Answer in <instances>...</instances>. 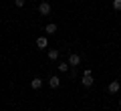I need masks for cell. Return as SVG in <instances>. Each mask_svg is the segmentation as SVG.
Listing matches in <instances>:
<instances>
[{
    "label": "cell",
    "mask_w": 121,
    "mask_h": 111,
    "mask_svg": "<svg viewBox=\"0 0 121 111\" xmlns=\"http://www.w3.org/2000/svg\"><path fill=\"white\" fill-rule=\"evenodd\" d=\"M59 85H60V79H59V77H55V75L48 77V87H51V89H56Z\"/></svg>",
    "instance_id": "obj_4"
},
{
    "label": "cell",
    "mask_w": 121,
    "mask_h": 111,
    "mask_svg": "<svg viewBox=\"0 0 121 111\" xmlns=\"http://www.w3.org/2000/svg\"><path fill=\"white\" fill-rule=\"evenodd\" d=\"M119 107H121V99H119Z\"/></svg>",
    "instance_id": "obj_13"
},
{
    "label": "cell",
    "mask_w": 121,
    "mask_h": 111,
    "mask_svg": "<svg viewBox=\"0 0 121 111\" xmlns=\"http://www.w3.org/2000/svg\"><path fill=\"white\" fill-rule=\"evenodd\" d=\"M47 44H48L47 36H39V39H36V47L39 49H47Z\"/></svg>",
    "instance_id": "obj_7"
},
{
    "label": "cell",
    "mask_w": 121,
    "mask_h": 111,
    "mask_svg": "<svg viewBox=\"0 0 121 111\" xmlns=\"http://www.w3.org/2000/svg\"><path fill=\"white\" fill-rule=\"evenodd\" d=\"M69 65H71V67H79V65H81V57H79L77 53L69 55Z\"/></svg>",
    "instance_id": "obj_3"
},
{
    "label": "cell",
    "mask_w": 121,
    "mask_h": 111,
    "mask_svg": "<svg viewBox=\"0 0 121 111\" xmlns=\"http://www.w3.org/2000/svg\"><path fill=\"white\" fill-rule=\"evenodd\" d=\"M14 6H18V8H22V6H24V0H14Z\"/></svg>",
    "instance_id": "obj_12"
},
{
    "label": "cell",
    "mask_w": 121,
    "mask_h": 111,
    "mask_svg": "<svg viewBox=\"0 0 121 111\" xmlns=\"http://www.w3.org/2000/svg\"><path fill=\"white\" fill-rule=\"evenodd\" d=\"M30 87H32V89H40V87H43V79H40V77H35L32 81H30Z\"/></svg>",
    "instance_id": "obj_6"
},
{
    "label": "cell",
    "mask_w": 121,
    "mask_h": 111,
    "mask_svg": "<svg viewBox=\"0 0 121 111\" xmlns=\"http://www.w3.org/2000/svg\"><path fill=\"white\" fill-rule=\"evenodd\" d=\"M81 83H83V87H91L93 85V77H91V75H83V79H81Z\"/></svg>",
    "instance_id": "obj_5"
},
{
    "label": "cell",
    "mask_w": 121,
    "mask_h": 111,
    "mask_svg": "<svg viewBox=\"0 0 121 111\" xmlns=\"http://www.w3.org/2000/svg\"><path fill=\"white\" fill-rule=\"evenodd\" d=\"M59 55H60V53L56 51V49H51V51H48V59H51V61H59Z\"/></svg>",
    "instance_id": "obj_8"
},
{
    "label": "cell",
    "mask_w": 121,
    "mask_h": 111,
    "mask_svg": "<svg viewBox=\"0 0 121 111\" xmlns=\"http://www.w3.org/2000/svg\"><path fill=\"white\" fill-rule=\"evenodd\" d=\"M113 8H115V10H121V0H113Z\"/></svg>",
    "instance_id": "obj_11"
},
{
    "label": "cell",
    "mask_w": 121,
    "mask_h": 111,
    "mask_svg": "<svg viewBox=\"0 0 121 111\" xmlns=\"http://www.w3.org/2000/svg\"><path fill=\"white\" fill-rule=\"evenodd\" d=\"M51 4H48V2H40V6H39V12L43 14V16H47V14H51Z\"/></svg>",
    "instance_id": "obj_1"
},
{
    "label": "cell",
    "mask_w": 121,
    "mask_h": 111,
    "mask_svg": "<svg viewBox=\"0 0 121 111\" xmlns=\"http://www.w3.org/2000/svg\"><path fill=\"white\" fill-rule=\"evenodd\" d=\"M44 30H47L48 34H55V32H56V24H55V22H51V24L44 26Z\"/></svg>",
    "instance_id": "obj_9"
},
{
    "label": "cell",
    "mask_w": 121,
    "mask_h": 111,
    "mask_svg": "<svg viewBox=\"0 0 121 111\" xmlns=\"http://www.w3.org/2000/svg\"><path fill=\"white\" fill-rule=\"evenodd\" d=\"M56 67H59V71H60V73H67V71H69V67H71V65H69V63H59Z\"/></svg>",
    "instance_id": "obj_10"
},
{
    "label": "cell",
    "mask_w": 121,
    "mask_h": 111,
    "mask_svg": "<svg viewBox=\"0 0 121 111\" xmlns=\"http://www.w3.org/2000/svg\"><path fill=\"white\" fill-rule=\"evenodd\" d=\"M119 89H121V83L119 81H111V83H109V87H107V91H109V93H113V95L119 93Z\"/></svg>",
    "instance_id": "obj_2"
}]
</instances>
